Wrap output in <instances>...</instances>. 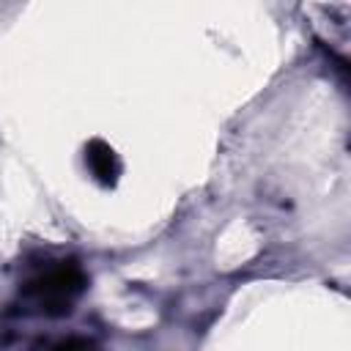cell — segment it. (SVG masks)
Listing matches in <instances>:
<instances>
[{"instance_id":"cell-1","label":"cell","mask_w":351,"mask_h":351,"mask_svg":"<svg viewBox=\"0 0 351 351\" xmlns=\"http://www.w3.org/2000/svg\"><path fill=\"white\" fill-rule=\"evenodd\" d=\"M85 274L74 261H63L47 271H41L38 277H33L25 288H22V299L25 304H30L33 313L38 315H49V318H60L66 313H71L77 296L85 291Z\"/></svg>"},{"instance_id":"cell-2","label":"cell","mask_w":351,"mask_h":351,"mask_svg":"<svg viewBox=\"0 0 351 351\" xmlns=\"http://www.w3.org/2000/svg\"><path fill=\"white\" fill-rule=\"evenodd\" d=\"M85 165L90 170V176L101 184V186H115L121 178V159L112 151V145H107L104 140H90L85 145Z\"/></svg>"},{"instance_id":"cell-3","label":"cell","mask_w":351,"mask_h":351,"mask_svg":"<svg viewBox=\"0 0 351 351\" xmlns=\"http://www.w3.org/2000/svg\"><path fill=\"white\" fill-rule=\"evenodd\" d=\"M49 351H93V343L85 337H66V340L55 343Z\"/></svg>"}]
</instances>
